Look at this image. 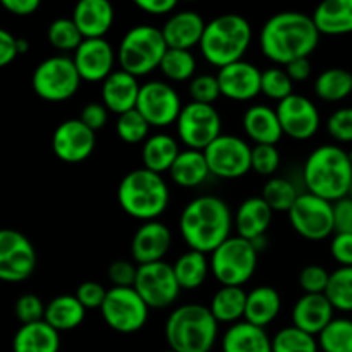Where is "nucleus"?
Segmentation results:
<instances>
[{
  "label": "nucleus",
  "mask_w": 352,
  "mask_h": 352,
  "mask_svg": "<svg viewBox=\"0 0 352 352\" xmlns=\"http://www.w3.org/2000/svg\"><path fill=\"white\" fill-rule=\"evenodd\" d=\"M320 43V33L311 16L305 12H278L263 24L261 52L268 60L287 65L296 58H308Z\"/></svg>",
  "instance_id": "obj_1"
},
{
  "label": "nucleus",
  "mask_w": 352,
  "mask_h": 352,
  "mask_svg": "<svg viewBox=\"0 0 352 352\" xmlns=\"http://www.w3.org/2000/svg\"><path fill=\"white\" fill-rule=\"evenodd\" d=\"M182 239L192 251L212 254L232 230L229 205L217 196H199L184 206L179 220Z\"/></svg>",
  "instance_id": "obj_2"
},
{
  "label": "nucleus",
  "mask_w": 352,
  "mask_h": 352,
  "mask_svg": "<svg viewBox=\"0 0 352 352\" xmlns=\"http://www.w3.org/2000/svg\"><path fill=\"white\" fill-rule=\"evenodd\" d=\"M302 179L308 192L336 203L349 195L352 184V155L337 144H323L306 158Z\"/></svg>",
  "instance_id": "obj_3"
},
{
  "label": "nucleus",
  "mask_w": 352,
  "mask_h": 352,
  "mask_svg": "<svg viewBox=\"0 0 352 352\" xmlns=\"http://www.w3.org/2000/svg\"><path fill=\"white\" fill-rule=\"evenodd\" d=\"M219 336V322L210 308L184 305L170 313L165 323L168 349L175 352H210Z\"/></svg>",
  "instance_id": "obj_4"
},
{
  "label": "nucleus",
  "mask_w": 352,
  "mask_h": 352,
  "mask_svg": "<svg viewBox=\"0 0 352 352\" xmlns=\"http://www.w3.org/2000/svg\"><path fill=\"white\" fill-rule=\"evenodd\" d=\"M253 40V30L246 17L239 14H222L206 23L203 33L201 54L215 67L222 69L243 60V55Z\"/></svg>",
  "instance_id": "obj_5"
},
{
  "label": "nucleus",
  "mask_w": 352,
  "mask_h": 352,
  "mask_svg": "<svg viewBox=\"0 0 352 352\" xmlns=\"http://www.w3.org/2000/svg\"><path fill=\"white\" fill-rule=\"evenodd\" d=\"M117 199L120 208L129 217L151 222L167 210L170 192L160 174L136 168L120 181Z\"/></svg>",
  "instance_id": "obj_6"
},
{
  "label": "nucleus",
  "mask_w": 352,
  "mask_h": 352,
  "mask_svg": "<svg viewBox=\"0 0 352 352\" xmlns=\"http://www.w3.org/2000/svg\"><path fill=\"white\" fill-rule=\"evenodd\" d=\"M167 48L160 28L141 24V26L131 28L124 34L117 58L122 71L129 72L134 78H140L160 67Z\"/></svg>",
  "instance_id": "obj_7"
},
{
  "label": "nucleus",
  "mask_w": 352,
  "mask_h": 352,
  "mask_svg": "<svg viewBox=\"0 0 352 352\" xmlns=\"http://www.w3.org/2000/svg\"><path fill=\"white\" fill-rule=\"evenodd\" d=\"M258 251L251 241L230 236L210 258V272L227 287H243L256 272Z\"/></svg>",
  "instance_id": "obj_8"
},
{
  "label": "nucleus",
  "mask_w": 352,
  "mask_h": 352,
  "mask_svg": "<svg viewBox=\"0 0 352 352\" xmlns=\"http://www.w3.org/2000/svg\"><path fill=\"white\" fill-rule=\"evenodd\" d=\"M81 76L76 69L74 60L62 55L45 58L36 65L31 78L34 93L47 102H65L72 98L81 85Z\"/></svg>",
  "instance_id": "obj_9"
},
{
  "label": "nucleus",
  "mask_w": 352,
  "mask_h": 352,
  "mask_svg": "<svg viewBox=\"0 0 352 352\" xmlns=\"http://www.w3.org/2000/svg\"><path fill=\"white\" fill-rule=\"evenodd\" d=\"M102 318L119 333H136L146 325L148 308L134 287H112L102 306Z\"/></svg>",
  "instance_id": "obj_10"
},
{
  "label": "nucleus",
  "mask_w": 352,
  "mask_h": 352,
  "mask_svg": "<svg viewBox=\"0 0 352 352\" xmlns=\"http://www.w3.org/2000/svg\"><path fill=\"white\" fill-rule=\"evenodd\" d=\"M177 134L188 150L205 151L222 136V119L213 105L191 102L182 107L177 119Z\"/></svg>",
  "instance_id": "obj_11"
},
{
  "label": "nucleus",
  "mask_w": 352,
  "mask_h": 352,
  "mask_svg": "<svg viewBox=\"0 0 352 352\" xmlns=\"http://www.w3.org/2000/svg\"><path fill=\"white\" fill-rule=\"evenodd\" d=\"M292 227L308 241H325L336 234L333 227V203L318 198L311 192H302L289 210Z\"/></svg>",
  "instance_id": "obj_12"
},
{
  "label": "nucleus",
  "mask_w": 352,
  "mask_h": 352,
  "mask_svg": "<svg viewBox=\"0 0 352 352\" xmlns=\"http://www.w3.org/2000/svg\"><path fill=\"white\" fill-rule=\"evenodd\" d=\"M134 291L140 294L150 309H164L174 305L181 294V287L174 275L172 265L157 261L138 267Z\"/></svg>",
  "instance_id": "obj_13"
},
{
  "label": "nucleus",
  "mask_w": 352,
  "mask_h": 352,
  "mask_svg": "<svg viewBox=\"0 0 352 352\" xmlns=\"http://www.w3.org/2000/svg\"><path fill=\"white\" fill-rule=\"evenodd\" d=\"M251 150L253 148L243 138L222 134L203 153L210 174L222 179H237L251 170Z\"/></svg>",
  "instance_id": "obj_14"
},
{
  "label": "nucleus",
  "mask_w": 352,
  "mask_h": 352,
  "mask_svg": "<svg viewBox=\"0 0 352 352\" xmlns=\"http://www.w3.org/2000/svg\"><path fill=\"white\" fill-rule=\"evenodd\" d=\"M36 268V251L24 234L0 229V282H24Z\"/></svg>",
  "instance_id": "obj_15"
},
{
  "label": "nucleus",
  "mask_w": 352,
  "mask_h": 352,
  "mask_svg": "<svg viewBox=\"0 0 352 352\" xmlns=\"http://www.w3.org/2000/svg\"><path fill=\"white\" fill-rule=\"evenodd\" d=\"M136 110L153 127H167L177 122L182 103L177 91L164 81L144 82L138 96Z\"/></svg>",
  "instance_id": "obj_16"
},
{
  "label": "nucleus",
  "mask_w": 352,
  "mask_h": 352,
  "mask_svg": "<svg viewBox=\"0 0 352 352\" xmlns=\"http://www.w3.org/2000/svg\"><path fill=\"white\" fill-rule=\"evenodd\" d=\"M280 122L282 133L298 141H306L320 129V112L308 96L292 93L285 100L278 102L275 109Z\"/></svg>",
  "instance_id": "obj_17"
},
{
  "label": "nucleus",
  "mask_w": 352,
  "mask_h": 352,
  "mask_svg": "<svg viewBox=\"0 0 352 352\" xmlns=\"http://www.w3.org/2000/svg\"><path fill=\"white\" fill-rule=\"evenodd\" d=\"M96 138L79 119L64 120L52 136V148L58 160L65 164L85 162L95 151Z\"/></svg>",
  "instance_id": "obj_18"
},
{
  "label": "nucleus",
  "mask_w": 352,
  "mask_h": 352,
  "mask_svg": "<svg viewBox=\"0 0 352 352\" xmlns=\"http://www.w3.org/2000/svg\"><path fill=\"white\" fill-rule=\"evenodd\" d=\"M72 60L82 81L103 82L113 72L116 52L105 38H91L82 40Z\"/></svg>",
  "instance_id": "obj_19"
},
{
  "label": "nucleus",
  "mask_w": 352,
  "mask_h": 352,
  "mask_svg": "<svg viewBox=\"0 0 352 352\" xmlns=\"http://www.w3.org/2000/svg\"><path fill=\"white\" fill-rule=\"evenodd\" d=\"M220 93L234 102H250L261 93V72L254 64L246 60L234 62L219 69Z\"/></svg>",
  "instance_id": "obj_20"
},
{
  "label": "nucleus",
  "mask_w": 352,
  "mask_h": 352,
  "mask_svg": "<svg viewBox=\"0 0 352 352\" xmlns=\"http://www.w3.org/2000/svg\"><path fill=\"white\" fill-rule=\"evenodd\" d=\"M172 246V234L165 223L151 220L144 222L140 229L134 232L133 243H131V256L140 265L157 263L164 260Z\"/></svg>",
  "instance_id": "obj_21"
},
{
  "label": "nucleus",
  "mask_w": 352,
  "mask_h": 352,
  "mask_svg": "<svg viewBox=\"0 0 352 352\" xmlns=\"http://www.w3.org/2000/svg\"><path fill=\"white\" fill-rule=\"evenodd\" d=\"M333 311L325 294H305L292 308V323L296 329L316 337L332 322Z\"/></svg>",
  "instance_id": "obj_22"
},
{
  "label": "nucleus",
  "mask_w": 352,
  "mask_h": 352,
  "mask_svg": "<svg viewBox=\"0 0 352 352\" xmlns=\"http://www.w3.org/2000/svg\"><path fill=\"white\" fill-rule=\"evenodd\" d=\"M206 23L195 10H181L167 19L162 28L165 43L168 48L177 50H191L192 47L201 43Z\"/></svg>",
  "instance_id": "obj_23"
},
{
  "label": "nucleus",
  "mask_w": 352,
  "mask_h": 352,
  "mask_svg": "<svg viewBox=\"0 0 352 352\" xmlns=\"http://www.w3.org/2000/svg\"><path fill=\"white\" fill-rule=\"evenodd\" d=\"M140 82L138 78L126 71H113L102 82V103L107 110L122 116L129 110L136 109L138 96H140Z\"/></svg>",
  "instance_id": "obj_24"
},
{
  "label": "nucleus",
  "mask_w": 352,
  "mask_h": 352,
  "mask_svg": "<svg viewBox=\"0 0 352 352\" xmlns=\"http://www.w3.org/2000/svg\"><path fill=\"white\" fill-rule=\"evenodd\" d=\"M113 7L107 0H81L74 7L72 21L85 40L103 38L113 24Z\"/></svg>",
  "instance_id": "obj_25"
},
{
  "label": "nucleus",
  "mask_w": 352,
  "mask_h": 352,
  "mask_svg": "<svg viewBox=\"0 0 352 352\" xmlns=\"http://www.w3.org/2000/svg\"><path fill=\"white\" fill-rule=\"evenodd\" d=\"M272 217H274V212L261 196L244 199L237 208L236 217H234L237 236L246 241L263 237L270 227Z\"/></svg>",
  "instance_id": "obj_26"
},
{
  "label": "nucleus",
  "mask_w": 352,
  "mask_h": 352,
  "mask_svg": "<svg viewBox=\"0 0 352 352\" xmlns=\"http://www.w3.org/2000/svg\"><path fill=\"white\" fill-rule=\"evenodd\" d=\"M243 127L256 144H277L282 138V127L277 112L268 105H253L243 117Z\"/></svg>",
  "instance_id": "obj_27"
},
{
  "label": "nucleus",
  "mask_w": 352,
  "mask_h": 352,
  "mask_svg": "<svg viewBox=\"0 0 352 352\" xmlns=\"http://www.w3.org/2000/svg\"><path fill=\"white\" fill-rule=\"evenodd\" d=\"M320 34L339 36L352 33V0H325L313 12Z\"/></svg>",
  "instance_id": "obj_28"
},
{
  "label": "nucleus",
  "mask_w": 352,
  "mask_h": 352,
  "mask_svg": "<svg viewBox=\"0 0 352 352\" xmlns=\"http://www.w3.org/2000/svg\"><path fill=\"white\" fill-rule=\"evenodd\" d=\"M222 352H274V349L265 329L239 322L223 333Z\"/></svg>",
  "instance_id": "obj_29"
},
{
  "label": "nucleus",
  "mask_w": 352,
  "mask_h": 352,
  "mask_svg": "<svg viewBox=\"0 0 352 352\" xmlns=\"http://www.w3.org/2000/svg\"><path fill=\"white\" fill-rule=\"evenodd\" d=\"M60 333L47 322L21 325L12 339V352H58Z\"/></svg>",
  "instance_id": "obj_30"
},
{
  "label": "nucleus",
  "mask_w": 352,
  "mask_h": 352,
  "mask_svg": "<svg viewBox=\"0 0 352 352\" xmlns=\"http://www.w3.org/2000/svg\"><path fill=\"white\" fill-rule=\"evenodd\" d=\"M280 308L282 299L277 289L270 287V285H260V287L248 292L246 313H244L246 320L244 322L265 329L277 318Z\"/></svg>",
  "instance_id": "obj_31"
},
{
  "label": "nucleus",
  "mask_w": 352,
  "mask_h": 352,
  "mask_svg": "<svg viewBox=\"0 0 352 352\" xmlns=\"http://www.w3.org/2000/svg\"><path fill=\"white\" fill-rule=\"evenodd\" d=\"M86 309L76 296H57L45 308V322L60 332L74 330L85 322Z\"/></svg>",
  "instance_id": "obj_32"
},
{
  "label": "nucleus",
  "mask_w": 352,
  "mask_h": 352,
  "mask_svg": "<svg viewBox=\"0 0 352 352\" xmlns=\"http://www.w3.org/2000/svg\"><path fill=\"white\" fill-rule=\"evenodd\" d=\"M179 153H181V150H179V144L174 138L168 136V134H155L144 141L143 151H141L143 168L155 172V174L168 172Z\"/></svg>",
  "instance_id": "obj_33"
},
{
  "label": "nucleus",
  "mask_w": 352,
  "mask_h": 352,
  "mask_svg": "<svg viewBox=\"0 0 352 352\" xmlns=\"http://www.w3.org/2000/svg\"><path fill=\"white\" fill-rule=\"evenodd\" d=\"M168 174L172 181L181 188H198L210 175L205 153L198 150L181 151Z\"/></svg>",
  "instance_id": "obj_34"
},
{
  "label": "nucleus",
  "mask_w": 352,
  "mask_h": 352,
  "mask_svg": "<svg viewBox=\"0 0 352 352\" xmlns=\"http://www.w3.org/2000/svg\"><path fill=\"white\" fill-rule=\"evenodd\" d=\"M248 292L243 287H227L222 285L213 294L210 311L219 323H239L246 313Z\"/></svg>",
  "instance_id": "obj_35"
},
{
  "label": "nucleus",
  "mask_w": 352,
  "mask_h": 352,
  "mask_svg": "<svg viewBox=\"0 0 352 352\" xmlns=\"http://www.w3.org/2000/svg\"><path fill=\"white\" fill-rule=\"evenodd\" d=\"M172 268H174L179 287L192 291L205 284L210 274V261L206 260V254L189 250L172 265Z\"/></svg>",
  "instance_id": "obj_36"
},
{
  "label": "nucleus",
  "mask_w": 352,
  "mask_h": 352,
  "mask_svg": "<svg viewBox=\"0 0 352 352\" xmlns=\"http://www.w3.org/2000/svg\"><path fill=\"white\" fill-rule=\"evenodd\" d=\"M315 93L323 102H342L352 93V74L342 67L327 69L316 78Z\"/></svg>",
  "instance_id": "obj_37"
},
{
  "label": "nucleus",
  "mask_w": 352,
  "mask_h": 352,
  "mask_svg": "<svg viewBox=\"0 0 352 352\" xmlns=\"http://www.w3.org/2000/svg\"><path fill=\"white\" fill-rule=\"evenodd\" d=\"M325 296L333 309L352 313V267H340L330 274Z\"/></svg>",
  "instance_id": "obj_38"
},
{
  "label": "nucleus",
  "mask_w": 352,
  "mask_h": 352,
  "mask_svg": "<svg viewBox=\"0 0 352 352\" xmlns=\"http://www.w3.org/2000/svg\"><path fill=\"white\" fill-rule=\"evenodd\" d=\"M323 352H352V320L333 318L318 336Z\"/></svg>",
  "instance_id": "obj_39"
},
{
  "label": "nucleus",
  "mask_w": 352,
  "mask_h": 352,
  "mask_svg": "<svg viewBox=\"0 0 352 352\" xmlns=\"http://www.w3.org/2000/svg\"><path fill=\"white\" fill-rule=\"evenodd\" d=\"M158 69L170 81H188L196 72V58L191 50L167 48Z\"/></svg>",
  "instance_id": "obj_40"
},
{
  "label": "nucleus",
  "mask_w": 352,
  "mask_h": 352,
  "mask_svg": "<svg viewBox=\"0 0 352 352\" xmlns=\"http://www.w3.org/2000/svg\"><path fill=\"white\" fill-rule=\"evenodd\" d=\"M261 198L265 199L272 212H287L294 206L296 199L299 198V192L291 181L284 177L268 179L263 186Z\"/></svg>",
  "instance_id": "obj_41"
},
{
  "label": "nucleus",
  "mask_w": 352,
  "mask_h": 352,
  "mask_svg": "<svg viewBox=\"0 0 352 352\" xmlns=\"http://www.w3.org/2000/svg\"><path fill=\"white\" fill-rule=\"evenodd\" d=\"M272 349L274 352H318V340L292 325L275 333Z\"/></svg>",
  "instance_id": "obj_42"
},
{
  "label": "nucleus",
  "mask_w": 352,
  "mask_h": 352,
  "mask_svg": "<svg viewBox=\"0 0 352 352\" xmlns=\"http://www.w3.org/2000/svg\"><path fill=\"white\" fill-rule=\"evenodd\" d=\"M48 41H50L52 47H55L57 50L69 52V50H78L79 45L82 43V34L79 33L78 26L74 24V21L67 19V17H60V19H55L54 23L48 26Z\"/></svg>",
  "instance_id": "obj_43"
},
{
  "label": "nucleus",
  "mask_w": 352,
  "mask_h": 352,
  "mask_svg": "<svg viewBox=\"0 0 352 352\" xmlns=\"http://www.w3.org/2000/svg\"><path fill=\"white\" fill-rule=\"evenodd\" d=\"M150 127L151 126L148 124V120L136 109L117 117V136L127 144H138L146 141L148 134H150Z\"/></svg>",
  "instance_id": "obj_44"
},
{
  "label": "nucleus",
  "mask_w": 352,
  "mask_h": 352,
  "mask_svg": "<svg viewBox=\"0 0 352 352\" xmlns=\"http://www.w3.org/2000/svg\"><path fill=\"white\" fill-rule=\"evenodd\" d=\"M261 93L267 98L282 102L292 95V79L285 69L270 67L261 72Z\"/></svg>",
  "instance_id": "obj_45"
},
{
  "label": "nucleus",
  "mask_w": 352,
  "mask_h": 352,
  "mask_svg": "<svg viewBox=\"0 0 352 352\" xmlns=\"http://www.w3.org/2000/svg\"><path fill=\"white\" fill-rule=\"evenodd\" d=\"M189 95H191L192 102L213 105V102H217L222 96L217 76L201 74L192 78L189 82Z\"/></svg>",
  "instance_id": "obj_46"
},
{
  "label": "nucleus",
  "mask_w": 352,
  "mask_h": 352,
  "mask_svg": "<svg viewBox=\"0 0 352 352\" xmlns=\"http://www.w3.org/2000/svg\"><path fill=\"white\" fill-rule=\"evenodd\" d=\"M280 165V153L274 144H256L251 150V170L260 175H274Z\"/></svg>",
  "instance_id": "obj_47"
},
{
  "label": "nucleus",
  "mask_w": 352,
  "mask_h": 352,
  "mask_svg": "<svg viewBox=\"0 0 352 352\" xmlns=\"http://www.w3.org/2000/svg\"><path fill=\"white\" fill-rule=\"evenodd\" d=\"M330 274L320 265H308L299 274V285L305 294H325Z\"/></svg>",
  "instance_id": "obj_48"
},
{
  "label": "nucleus",
  "mask_w": 352,
  "mask_h": 352,
  "mask_svg": "<svg viewBox=\"0 0 352 352\" xmlns=\"http://www.w3.org/2000/svg\"><path fill=\"white\" fill-rule=\"evenodd\" d=\"M45 308H47V306L43 305V301H41L38 296L24 294L16 301L14 311H16L17 320H19L23 325H30V323L43 322Z\"/></svg>",
  "instance_id": "obj_49"
},
{
  "label": "nucleus",
  "mask_w": 352,
  "mask_h": 352,
  "mask_svg": "<svg viewBox=\"0 0 352 352\" xmlns=\"http://www.w3.org/2000/svg\"><path fill=\"white\" fill-rule=\"evenodd\" d=\"M329 134L339 143H352V107L336 110L327 122Z\"/></svg>",
  "instance_id": "obj_50"
},
{
  "label": "nucleus",
  "mask_w": 352,
  "mask_h": 352,
  "mask_svg": "<svg viewBox=\"0 0 352 352\" xmlns=\"http://www.w3.org/2000/svg\"><path fill=\"white\" fill-rule=\"evenodd\" d=\"M107 289L98 282H82L76 289V298L85 306V309H102L107 298Z\"/></svg>",
  "instance_id": "obj_51"
},
{
  "label": "nucleus",
  "mask_w": 352,
  "mask_h": 352,
  "mask_svg": "<svg viewBox=\"0 0 352 352\" xmlns=\"http://www.w3.org/2000/svg\"><path fill=\"white\" fill-rule=\"evenodd\" d=\"M138 267L131 261L117 260L109 267V278L113 287H134Z\"/></svg>",
  "instance_id": "obj_52"
},
{
  "label": "nucleus",
  "mask_w": 352,
  "mask_h": 352,
  "mask_svg": "<svg viewBox=\"0 0 352 352\" xmlns=\"http://www.w3.org/2000/svg\"><path fill=\"white\" fill-rule=\"evenodd\" d=\"M336 234H352V199L349 196L333 203Z\"/></svg>",
  "instance_id": "obj_53"
},
{
  "label": "nucleus",
  "mask_w": 352,
  "mask_h": 352,
  "mask_svg": "<svg viewBox=\"0 0 352 352\" xmlns=\"http://www.w3.org/2000/svg\"><path fill=\"white\" fill-rule=\"evenodd\" d=\"M107 119H109V110H107V107L103 103L96 102L85 105V109L81 110V117H79V120L86 127H89L93 133L102 129L107 124Z\"/></svg>",
  "instance_id": "obj_54"
},
{
  "label": "nucleus",
  "mask_w": 352,
  "mask_h": 352,
  "mask_svg": "<svg viewBox=\"0 0 352 352\" xmlns=\"http://www.w3.org/2000/svg\"><path fill=\"white\" fill-rule=\"evenodd\" d=\"M330 253L340 267H352V234H336Z\"/></svg>",
  "instance_id": "obj_55"
},
{
  "label": "nucleus",
  "mask_w": 352,
  "mask_h": 352,
  "mask_svg": "<svg viewBox=\"0 0 352 352\" xmlns=\"http://www.w3.org/2000/svg\"><path fill=\"white\" fill-rule=\"evenodd\" d=\"M17 55V38L0 28V67L9 65Z\"/></svg>",
  "instance_id": "obj_56"
},
{
  "label": "nucleus",
  "mask_w": 352,
  "mask_h": 352,
  "mask_svg": "<svg viewBox=\"0 0 352 352\" xmlns=\"http://www.w3.org/2000/svg\"><path fill=\"white\" fill-rule=\"evenodd\" d=\"M134 6L148 14L164 16V14H170L177 7V2L175 0H136Z\"/></svg>",
  "instance_id": "obj_57"
},
{
  "label": "nucleus",
  "mask_w": 352,
  "mask_h": 352,
  "mask_svg": "<svg viewBox=\"0 0 352 352\" xmlns=\"http://www.w3.org/2000/svg\"><path fill=\"white\" fill-rule=\"evenodd\" d=\"M2 7L14 16H31L40 9L38 0H2Z\"/></svg>",
  "instance_id": "obj_58"
},
{
  "label": "nucleus",
  "mask_w": 352,
  "mask_h": 352,
  "mask_svg": "<svg viewBox=\"0 0 352 352\" xmlns=\"http://www.w3.org/2000/svg\"><path fill=\"white\" fill-rule=\"evenodd\" d=\"M285 72L294 81H306L311 76V62L309 58H296L285 65Z\"/></svg>",
  "instance_id": "obj_59"
},
{
  "label": "nucleus",
  "mask_w": 352,
  "mask_h": 352,
  "mask_svg": "<svg viewBox=\"0 0 352 352\" xmlns=\"http://www.w3.org/2000/svg\"><path fill=\"white\" fill-rule=\"evenodd\" d=\"M28 50H30V43L26 38H17V54H26Z\"/></svg>",
  "instance_id": "obj_60"
},
{
  "label": "nucleus",
  "mask_w": 352,
  "mask_h": 352,
  "mask_svg": "<svg viewBox=\"0 0 352 352\" xmlns=\"http://www.w3.org/2000/svg\"><path fill=\"white\" fill-rule=\"evenodd\" d=\"M347 196H349V198L352 199V184H351V188H349V195H347Z\"/></svg>",
  "instance_id": "obj_61"
},
{
  "label": "nucleus",
  "mask_w": 352,
  "mask_h": 352,
  "mask_svg": "<svg viewBox=\"0 0 352 352\" xmlns=\"http://www.w3.org/2000/svg\"><path fill=\"white\" fill-rule=\"evenodd\" d=\"M162 352H175V351H172V349H167V351H162Z\"/></svg>",
  "instance_id": "obj_62"
}]
</instances>
